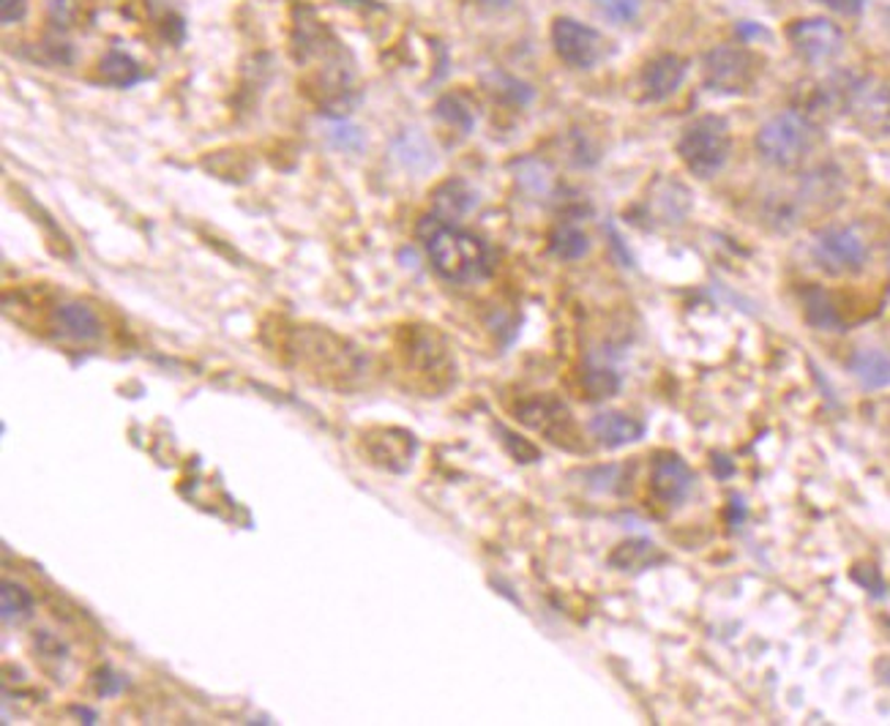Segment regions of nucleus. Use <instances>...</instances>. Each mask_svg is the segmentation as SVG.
Wrapping results in <instances>:
<instances>
[{
	"label": "nucleus",
	"mask_w": 890,
	"mask_h": 726,
	"mask_svg": "<svg viewBox=\"0 0 890 726\" xmlns=\"http://www.w3.org/2000/svg\"><path fill=\"white\" fill-rule=\"evenodd\" d=\"M424 249L435 270L453 285H475L492 274V254L481 238L440 216H427L418 224Z\"/></svg>",
	"instance_id": "1"
},
{
	"label": "nucleus",
	"mask_w": 890,
	"mask_h": 726,
	"mask_svg": "<svg viewBox=\"0 0 890 726\" xmlns=\"http://www.w3.org/2000/svg\"><path fill=\"white\" fill-rule=\"evenodd\" d=\"M285 353L298 369L325 385L350 388L367 371V358L350 342L325 329H296L285 342Z\"/></svg>",
	"instance_id": "2"
},
{
	"label": "nucleus",
	"mask_w": 890,
	"mask_h": 726,
	"mask_svg": "<svg viewBox=\"0 0 890 726\" xmlns=\"http://www.w3.org/2000/svg\"><path fill=\"white\" fill-rule=\"evenodd\" d=\"M729 151H732L729 126L718 115L696 118L694 124L685 126L678 142L680 159L696 178H713L727 164Z\"/></svg>",
	"instance_id": "3"
},
{
	"label": "nucleus",
	"mask_w": 890,
	"mask_h": 726,
	"mask_svg": "<svg viewBox=\"0 0 890 726\" xmlns=\"http://www.w3.org/2000/svg\"><path fill=\"white\" fill-rule=\"evenodd\" d=\"M814 126L804 113H782L756 131V151L778 170H795L811 151Z\"/></svg>",
	"instance_id": "4"
},
{
	"label": "nucleus",
	"mask_w": 890,
	"mask_h": 726,
	"mask_svg": "<svg viewBox=\"0 0 890 726\" xmlns=\"http://www.w3.org/2000/svg\"><path fill=\"white\" fill-rule=\"evenodd\" d=\"M517 420L524 424L528 429L539 431L546 440L555 446L568 448V451H579L582 448V437H579L577 420H574L571 410L552 393H541V396H530L517 404Z\"/></svg>",
	"instance_id": "5"
},
{
	"label": "nucleus",
	"mask_w": 890,
	"mask_h": 726,
	"mask_svg": "<svg viewBox=\"0 0 890 726\" xmlns=\"http://www.w3.org/2000/svg\"><path fill=\"white\" fill-rule=\"evenodd\" d=\"M844 110L864 135L890 137V82L880 77H860L844 93Z\"/></svg>",
	"instance_id": "6"
},
{
	"label": "nucleus",
	"mask_w": 890,
	"mask_h": 726,
	"mask_svg": "<svg viewBox=\"0 0 890 726\" xmlns=\"http://www.w3.org/2000/svg\"><path fill=\"white\" fill-rule=\"evenodd\" d=\"M814 260L833 276L858 274L869 260V246L853 227H828L814 238Z\"/></svg>",
	"instance_id": "7"
},
{
	"label": "nucleus",
	"mask_w": 890,
	"mask_h": 726,
	"mask_svg": "<svg viewBox=\"0 0 890 726\" xmlns=\"http://www.w3.org/2000/svg\"><path fill=\"white\" fill-rule=\"evenodd\" d=\"M552 47L563 64L574 69H593L604 58V36L596 27L574 20V16H557L552 22Z\"/></svg>",
	"instance_id": "8"
},
{
	"label": "nucleus",
	"mask_w": 890,
	"mask_h": 726,
	"mask_svg": "<svg viewBox=\"0 0 890 726\" xmlns=\"http://www.w3.org/2000/svg\"><path fill=\"white\" fill-rule=\"evenodd\" d=\"M756 58L743 47H716L705 55V85L716 93H743L754 82Z\"/></svg>",
	"instance_id": "9"
},
{
	"label": "nucleus",
	"mask_w": 890,
	"mask_h": 726,
	"mask_svg": "<svg viewBox=\"0 0 890 726\" xmlns=\"http://www.w3.org/2000/svg\"><path fill=\"white\" fill-rule=\"evenodd\" d=\"M787 38L806 64H825V60L836 58L844 47L842 27L825 16H806V20L789 22Z\"/></svg>",
	"instance_id": "10"
},
{
	"label": "nucleus",
	"mask_w": 890,
	"mask_h": 726,
	"mask_svg": "<svg viewBox=\"0 0 890 726\" xmlns=\"http://www.w3.org/2000/svg\"><path fill=\"white\" fill-rule=\"evenodd\" d=\"M363 451L369 462L378 468L391 470V473H407L416 459L418 440L413 431L396 429V426H383L363 435Z\"/></svg>",
	"instance_id": "11"
},
{
	"label": "nucleus",
	"mask_w": 890,
	"mask_h": 726,
	"mask_svg": "<svg viewBox=\"0 0 890 726\" xmlns=\"http://www.w3.org/2000/svg\"><path fill=\"white\" fill-rule=\"evenodd\" d=\"M685 74H689V64H685L683 55L664 53L659 55V58L648 60L643 74H639L643 96L648 99V102H664V99L680 91Z\"/></svg>",
	"instance_id": "12"
},
{
	"label": "nucleus",
	"mask_w": 890,
	"mask_h": 726,
	"mask_svg": "<svg viewBox=\"0 0 890 726\" xmlns=\"http://www.w3.org/2000/svg\"><path fill=\"white\" fill-rule=\"evenodd\" d=\"M49 325H53L58 336L71 342H82V345L102 339L104 334L102 318L82 301L58 303L53 309V314H49Z\"/></svg>",
	"instance_id": "13"
},
{
	"label": "nucleus",
	"mask_w": 890,
	"mask_h": 726,
	"mask_svg": "<svg viewBox=\"0 0 890 726\" xmlns=\"http://www.w3.org/2000/svg\"><path fill=\"white\" fill-rule=\"evenodd\" d=\"M691 486H694V473L683 459L674 457V453H659L656 457L654 481H650L656 500L664 503V506H680L689 497Z\"/></svg>",
	"instance_id": "14"
},
{
	"label": "nucleus",
	"mask_w": 890,
	"mask_h": 726,
	"mask_svg": "<svg viewBox=\"0 0 890 726\" xmlns=\"http://www.w3.org/2000/svg\"><path fill=\"white\" fill-rule=\"evenodd\" d=\"M407 353V364L418 371L421 377H427L432 385H446L448 377H451V356H448L446 347L438 345L432 334H421L416 336V342L411 345Z\"/></svg>",
	"instance_id": "15"
},
{
	"label": "nucleus",
	"mask_w": 890,
	"mask_h": 726,
	"mask_svg": "<svg viewBox=\"0 0 890 726\" xmlns=\"http://www.w3.org/2000/svg\"><path fill=\"white\" fill-rule=\"evenodd\" d=\"M590 431L604 448H623L643 440L645 424L626 413H599L590 420Z\"/></svg>",
	"instance_id": "16"
},
{
	"label": "nucleus",
	"mask_w": 890,
	"mask_h": 726,
	"mask_svg": "<svg viewBox=\"0 0 890 726\" xmlns=\"http://www.w3.org/2000/svg\"><path fill=\"white\" fill-rule=\"evenodd\" d=\"M659 560H664V554L659 552V546L654 541L645 539H634V541H623L615 552L610 554V565L617 571H645L650 565H656Z\"/></svg>",
	"instance_id": "17"
},
{
	"label": "nucleus",
	"mask_w": 890,
	"mask_h": 726,
	"mask_svg": "<svg viewBox=\"0 0 890 726\" xmlns=\"http://www.w3.org/2000/svg\"><path fill=\"white\" fill-rule=\"evenodd\" d=\"M473 205H475V194L470 192L467 183L464 181H446L443 186L435 192V210H438L435 216H440V219H446V221L459 219V216L467 214Z\"/></svg>",
	"instance_id": "18"
},
{
	"label": "nucleus",
	"mask_w": 890,
	"mask_h": 726,
	"mask_svg": "<svg viewBox=\"0 0 890 726\" xmlns=\"http://www.w3.org/2000/svg\"><path fill=\"white\" fill-rule=\"evenodd\" d=\"M849 369L866 388L890 385V356L882 350H858L849 361Z\"/></svg>",
	"instance_id": "19"
},
{
	"label": "nucleus",
	"mask_w": 890,
	"mask_h": 726,
	"mask_svg": "<svg viewBox=\"0 0 890 726\" xmlns=\"http://www.w3.org/2000/svg\"><path fill=\"white\" fill-rule=\"evenodd\" d=\"M33 607H36V601H33V596L25 587L16 585V581H3V590H0V618H3L5 625L33 618Z\"/></svg>",
	"instance_id": "20"
},
{
	"label": "nucleus",
	"mask_w": 890,
	"mask_h": 726,
	"mask_svg": "<svg viewBox=\"0 0 890 726\" xmlns=\"http://www.w3.org/2000/svg\"><path fill=\"white\" fill-rule=\"evenodd\" d=\"M99 74H102L104 82H109L115 88H131L142 77L140 66L124 53L104 55L102 64H99Z\"/></svg>",
	"instance_id": "21"
},
{
	"label": "nucleus",
	"mask_w": 890,
	"mask_h": 726,
	"mask_svg": "<svg viewBox=\"0 0 890 726\" xmlns=\"http://www.w3.org/2000/svg\"><path fill=\"white\" fill-rule=\"evenodd\" d=\"M806 318H809L811 325L822 331H842V320H839L836 307H833L831 296L820 287H811L806 292Z\"/></svg>",
	"instance_id": "22"
},
{
	"label": "nucleus",
	"mask_w": 890,
	"mask_h": 726,
	"mask_svg": "<svg viewBox=\"0 0 890 726\" xmlns=\"http://www.w3.org/2000/svg\"><path fill=\"white\" fill-rule=\"evenodd\" d=\"M590 249L588 235L574 224H560L550 235V252L560 260H579Z\"/></svg>",
	"instance_id": "23"
},
{
	"label": "nucleus",
	"mask_w": 890,
	"mask_h": 726,
	"mask_svg": "<svg viewBox=\"0 0 890 726\" xmlns=\"http://www.w3.org/2000/svg\"><path fill=\"white\" fill-rule=\"evenodd\" d=\"M617 388H621V377L612 369H590L585 374V391L590 393V399H606L615 396Z\"/></svg>",
	"instance_id": "24"
},
{
	"label": "nucleus",
	"mask_w": 890,
	"mask_h": 726,
	"mask_svg": "<svg viewBox=\"0 0 890 726\" xmlns=\"http://www.w3.org/2000/svg\"><path fill=\"white\" fill-rule=\"evenodd\" d=\"M593 3L615 25H628L639 14V0H593Z\"/></svg>",
	"instance_id": "25"
},
{
	"label": "nucleus",
	"mask_w": 890,
	"mask_h": 726,
	"mask_svg": "<svg viewBox=\"0 0 890 726\" xmlns=\"http://www.w3.org/2000/svg\"><path fill=\"white\" fill-rule=\"evenodd\" d=\"M438 115L446 120V124H451V126H456V129H462L464 135H467V131L473 129V113H470V110L464 107V104L459 102L456 96L440 99Z\"/></svg>",
	"instance_id": "26"
},
{
	"label": "nucleus",
	"mask_w": 890,
	"mask_h": 726,
	"mask_svg": "<svg viewBox=\"0 0 890 726\" xmlns=\"http://www.w3.org/2000/svg\"><path fill=\"white\" fill-rule=\"evenodd\" d=\"M400 159L413 170H424L432 164V157H429V146L421 135H416V146H411V135H405L400 140Z\"/></svg>",
	"instance_id": "27"
},
{
	"label": "nucleus",
	"mask_w": 890,
	"mask_h": 726,
	"mask_svg": "<svg viewBox=\"0 0 890 726\" xmlns=\"http://www.w3.org/2000/svg\"><path fill=\"white\" fill-rule=\"evenodd\" d=\"M500 431V440H502V446L508 448V453H511L513 459H517V462H522V464H533V462H539L541 459V451L539 448L533 446V442L530 440H524V437H519V435H513V431H508V429H497Z\"/></svg>",
	"instance_id": "28"
},
{
	"label": "nucleus",
	"mask_w": 890,
	"mask_h": 726,
	"mask_svg": "<svg viewBox=\"0 0 890 726\" xmlns=\"http://www.w3.org/2000/svg\"><path fill=\"white\" fill-rule=\"evenodd\" d=\"M849 576H853V579L858 581L864 590H869L871 596H877V598L886 596V581H882L880 571H877L875 565H855V568L849 571Z\"/></svg>",
	"instance_id": "29"
},
{
	"label": "nucleus",
	"mask_w": 890,
	"mask_h": 726,
	"mask_svg": "<svg viewBox=\"0 0 890 726\" xmlns=\"http://www.w3.org/2000/svg\"><path fill=\"white\" fill-rule=\"evenodd\" d=\"M328 137L336 148H345V151L361 148V142H363L361 129H356V126H350V124H336L334 129L328 131Z\"/></svg>",
	"instance_id": "30"
},
{
	"label": "nucleus",
	"mask_w": 890,
	"mask_h": 726,
	"mask_svg": "<svg viewBox=\"0 0 890 726\" xmlns=\"http://www.w3.org/2000/svg\"><path fill=\"white\" fill-rule=\"evenodd\" d=\"M126 685V680L120 678V675H115L113 669H102V672L96 675V691L99 696H115L120 689Z\"/></svg>",
	"instance_id": "31"
},
{
	"label": "nucleus",
	"mask_w": 890,
	"mask_h": 726,
	"mask_svg": "<svg viewBox=\"0 0 890 726\" xmlns=\"http://www.w3.org/2000/svg\"><path fill=\"white\" fill-rule=\"evenodd\" d=\"M27 14V0H0V16L3 25H14Z\"/></svg>",
	"instance_id": "32"
},
{
	"label": "nucleus",
	"mask_w": 890,
	"mask_h": 726,
	"mask_svg": "<svg viewBox=\"0 0 890 726\" xmlns=\"http://www.w3.org/2000/svg\"><path fill=\"white\" fill-rule=\"evenodd\" d=\"M822 5H828L831 11H836V14H858L860 9H864V0H820Z\"/></svg>",
	"instance_id": "33"
}]
</instances>
